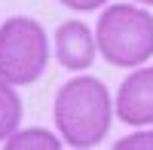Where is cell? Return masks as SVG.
Listing matches in <instances>:
<instances>
[{
  "label": "cell",
  "instance_id": "1",
  "mask_svg": "<svg viewBox=\"0 0 153 150\" xmlns=\"http://www.w3.org/2000/svg\"><path fill=\"white\" fill-rule=\"evenodd\" d=\"M113 98L98 77H74L58 89L52 117L68 147H98L113 123Z\"/></svg>",
  "mask_w": 153,
  "mask_h": 150
},
{
  "label": "cell",
  "instance_id": "2",
  "mask_svg": "<svg viewBox=\"0 0 153 150\" xmlns=\"http://www.w3.org/2000/svg\"><path fill=\"white\" fill-rule=\"evenodd\" d=\"M95 40L113 68H141L153 55V16L132 3L107 6L95 25Z\"/></svg>",
  "mask_w": 153,
  "mask_h": 150
},
{
  "label": "cell",
  "instance_id": "3",
  "mask_svg": "<svg viewBox=\"0 0 153 150\" xmlns=\"http://www.w3.org/2000/svg\"><path fill=\"white\" fill-rule=\"evenodd\" d=\"M49 65V40L31 16H12L0 25V77L12 86H31Z\"/></svg>",
  "mask_w": 153,
  "mask_h": 150
},
{
  "label": "cell",
  "instance_id": "4",
  "mask_svg": "<svg viewBox=\"0 0 153 150\" xmlns=\"http://www.w3.org/2000/svg\"><path fill=\"white\" fill-rule=\"evenodd\" d=\"M113 107L126 126H153V68H135L120 83Z\"/></svg>",
  "mask_w": 153,
  "mask_h": 150
},
{
  "label": "cell",
  "instance_id": "5",
  "mask_svg": "<svg viewBox=\"0 0 153 150\" xmlns=\"http://www.w3.org/2000/svg\"><path fill=\"white\" fill-rule=\"evenodd\" d=\"M95 52H98V40L92 37L86 22L71 19L65 25H58V31H55V58H58L61 68L86 71V68H92Z\"/></svg>",
  "mask_w": 153,
  "mask_h": 150
},
{
  "label": "cell",
  "instance_id": "6",
  "mask_svg": "<svg viewBox=\"0 0 153 150\" xmlns=\"http://www.w3.org/2000/svg\"><path fill=\"white\" fill-rule=\"evenodd\" d=\"M22 123V98L16 86L0 77V141H6Z\"/></svg>",
  "mask_w": 153,
  "mask_h": 150
},
{
  "label": "cell",
  "instance_id": "7",
  "mask_svg": "<svg viewBox=\"0 0 153 150\" xmlns=\"http://www.w3.org/2000/svg\"><path fill=\"white\" fill-rule=\"evenodd\" d=\"M65 141H58L52 132L46 129H16L3 141L6 150H58Z\"/></svg>",
  "mask_w": 153,
  "mask_h": 150
},
{
  "label": "cell",
  "instance_id": "8",
  "mask_svg": "<svg viewBox=\"0 0 153 150\" xmlns=\"http://www.w3.org/2000/svg\"><path fill=\"white\" fill-rule=\"evenodd\" d=\"M113 150H153V129L138 132V135H126L113 144Z\"/></svg>",
  "mask_w": 153,
  "mask_h": 150
},
{
  "label": "cell",
  "instance_id": "9",
  "mask_svg": "<svg viewBox=\"0 0 153 150\" xmlns=\"http://www.w3.org/2000/svg\"><path fill=\"white\" fill-rule=\"evenodd\" d=\"M58 3L68 6V9H74V12H92L98 6H104L107 0H58Z\"/></svg>",
  "mask_w": 153,
  "mask_h": 150
},
{
  "label": "cell",
  "instance_id": "10",
  "mask_svg": "<svg viewBox=\"0 0 153 150\" xmlns=\"http://www.w3.org/2000/svg\"><path fill=\"white\" fill-rule=\"evenodd\" d=\"M138 3H147V6H153V0H138Z\"/></svg>",
  "mask_w": 153,
  "mask_h": 150
}]
</instances>
